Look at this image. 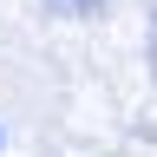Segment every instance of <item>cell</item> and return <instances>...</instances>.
Wrapping results in <instances>:
<instances>
[{
	"label": "cell",
	"instance_id": "6da1fadb",
	"mask_svg": "<svg viewBox=\"0 0 157 157\" xmlns=\"http://www.w3.org/2000/svg\"><path fill=\"white\" fill-rule=\"evenodd\" d=\"M52 7H59V13H98L105 0H52Z\"/></svg>",
	"mask_w": 157,
	"mask_h": 157
},
{
	"label": "cell",
	"instance_id": "7a4b0ae2",
	"mask_svg": "<svg viewBox=\"0 0 157 157\" xmlns=\"http://www.w3.org/2000/svg\"><path fill=\"white\" fill-rule=\"evenodd\" d=\"M144 59H151V78H157V13H151V33H144Z\"/></svg>",
	"mask_w": 157,
	"mask_h": 157
},
{
	"label": "cell",
	"instance_id": "3957f363",
	"mask_svg": "<svg viewBox=\"0 0 157 157\" xmlns=\"http://www.w3.org/2000/svg\"><path fill=\"white\" fill-rule=\"evenodd\" d=\"M0 151H7V131H0Z\"/></svg>",
	"mask_w": 157,
	"mask_h": 157
}]
</instances>
